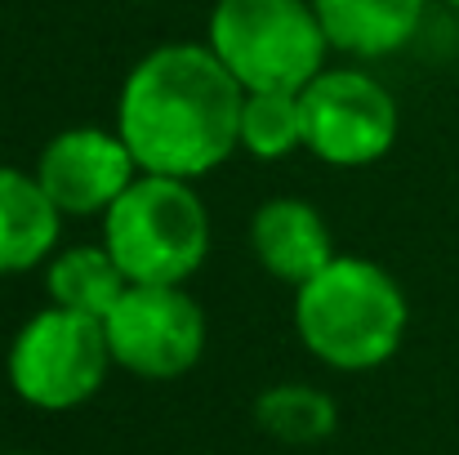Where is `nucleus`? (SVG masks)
I'll return each mask as SVG.
<instances>
[{"label": "nucleus", "instance_id": "1", "mask_svg": "<svg viewBox=\"0 0 459 455\" xmlns=\"http://www.w3.org/2000/svg\"><path fill=\"white\" fill-rule=\"evenodd\" d=\"M241 81L210 45H156L117 94V135L143 174L201 179L241 148Z\"/></svg>", "mask_w": 459, "mask_h": 455}, {"label": "nucleus", "instance_id": "2", "mask_svg": "<svg viewBox=\"0 0 459 455\" xmlns=\"http://www.w3.org/2000/svg\"><path fill=\"white\" fill-rule=\"evenodd\" d=\"M411 303L397 277L370 259L334 255L295 291V330L330 371H375L397 357Z\"/></svg>", "mask_w": 459, "mask_h": 455}, {"label": "nucleus", "instance_id": "3", "mask_svg": "<svg viewBox=\"0 0 459 455\" xmlns=\"http://www.w3.org/2000/svg\"><path fill=\"white\" fill-rule=\"evenodd\" d=\"M103 246L130 286H183L210 250V214L187 179L139 174L103 214Z\"/></svg>", "mask_w": 459, "mask_h": 455}, {"label": "nucleus", "instance_id": "4", "mask_svg": "<svg viewBox=\"0 0 459 455\" xmlns=\"http://www.w3.org/2000/svg\"><path fill=\"white\" fill-rule=\"evenodd\" d=\"M205 45L241 81L259 90H307L325 72V27L312 0H219L210 9Z\"/></svg>", "mask_w": 459, "mask_h": 455}, {"label": "nucleus", "instance_id": "5", "mask_svg": "<svg viewBox=\"0 0 459 455\" xmlns=\"http://www.w3.org/2000/svg\"><path fill=\"white\" fill-rule=\"evenodd\" d=\"M112 366L117 362L103 321L58 303L27 317L4 357L9 389L36 411L85 407L103 389Z\"/></svg>", "mask_w": 459, "mask_h": 455}, {"label": "nucleus", "instance_id": "6", "mask_svg": "<svg viewBox=\"0 0 459 455\" xmlns=\"http://www.w3.org/2000/svg\"><path fill=\"white\" fill-rule=\"evenodd\" d=\"M304 103V148L339 170L375 165L397 144L402 112L384 81L357 72V67H330L307 90Z\"/></svg>", "mask_w": 459, "mask_h": 455}, {"label": "nucleus", "instance_id": "7", "mask_svg": "<svg viewBox=\"0 0 459 455\" xmlns=\"http://www.w3.org/2000/svg\"><path fill=\"white\" fill-rule=\"evenodd\" d=\"M103 330L112 362L139 380H178L205 353V312L183 286H126Z\"/></svg>", "mask_w": 459, "mask_h": 455}, {"label": "nucleus", "instance_id": "8", "mask_svg": "<svg viewBox=\"0 0 459 455\" xmlns=\"http://www.w3.org/2000/svg\"><path fill=\"white\" fill-rule=\"evenodd\" d=\"M139 174L143 170L126 139L103 126H72L54 135L36 161V179L63 214H108Z\"/></svg>", "mask_w": 459, "mask_h": 455}, {"label": "nucleus", "instance_id": "9", "mask_svg": "<svg viewBox=\"0 0 459 455\" xmlns=\"http://www.w3.org/2000/svg\"><path fill=\"white\" fill-rule=\"evenodd\" d=\"M250 250L277 282L299 291L334 259V237L316 206L299 197H273L250 219Z\"/></svg>", "mask_w": 459, "mask_h": 455}, {"label": "nucleus", "instance_id": "10", "mask_svg": "<svg viewBox=\"0 0 459 455\" xmlns=\"http://www.w3.org/2000/svg\"><path fill=\"white\" fill-rule=\"evenodd\" d=\"M429 0H312L330 49L352 58H388L424 22Z\"/></svg>", "mask_w": 459, "mask_h": 455}, {"label": "nucleus", "instance_id": "11", "mask_svg": "<svg viewBox=\"0 0 459 455\" xmlns=\"http://www.w3.org/2000/svg\"><path fill=\"white\" fill-rule=\"evenodd\" d=\"M63 232V210L45 197L36 174L0 165V277L49 259Z\"/></svg>", "mask_w": 459, "mask_h": 455}, {"label": "nucleus", "instance_id": "12", "mask_svg": "<svg viewBox=\"0 0 459 455\" xmlns=\"http://www.w3.org/2000/svg\"><path fill=\"white\" fill-rule=\"evenodd\" d=\"M126 273L108 255V246H67L45 264V291L49 303L85 312V317H108L117 300L126 295Z\"/></svg>", "mask_w": 459, "mask_h": 455}, {"label": "nucleus", "instance_id": "13", "mask_svg": "<svg viewBox=\"0 0 459 455\" xmlns=\"http://www.w3.org/2000/svg\"><path fill=\"white\" fill-rule=\"evenodd\" d=\"M255 424L286 447H316L334 433L339 407L312 384H273L255 398Z\"/></svg>", "mask_w": 459, "mask_h": 455}, {"label": "nucleus", "instance_id": "14", "mask_svg": "<svg viewBox=\"0 0 459 455\" xmlns=\"http://www.w3.org/2000/svg\"><path fill=\"white\" fill-rule=\"evenodd\" d=\"M241 148L259 161H281L304 148V103L290 90L246 94L241 108Z\"/></svg>", "mask_w": 459, "mask_h": 455}, {"label": "nucleus", "instance_id": "15", "mask_svg": "<svg viewBox=\"0 0 459 455\" xmlns=\"http://www.w3.org/2000/svg\"><path fill=\"white\" fill-rule=\"evenodd\" d=\"M442 4H451V9H459V0H442Z\"/></svg>", "mask_w": 459, "mask_h": 455}, {"label": "nucleus", "instance_id": "16", "mask_svg": "<svg viewBox=\"0 0 459 455\" xmlns=\"http://www.w3.org/2000/svg\"><path fill=\"white\" fill-rule=\"evenodd\" d=\"M9 455H27V451H9Z\"/></svg>", "mask_w": 459, "mask_h": 455}]
</instances>
